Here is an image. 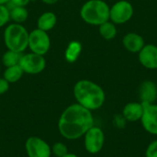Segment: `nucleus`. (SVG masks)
Returning a JSON list of instances; mask_svg holds the SVG:
<instances>
[{
  "mask_svg": "<svg viewBox=\"0 0 157 157\" xmlns=\"http://www.w3.org/2000/svg\"><path fill=\"white\" fill-rule=\"evenodd\" d=\"M94 126L91 110L78 103L67 107L61 114L58 121L60 134L67 140H76L86 134Z\"/></svg>",
  "mask_w": 157,
  "mask_h": 157,
  "instance_id": "1",
  "label": "nucleus"
},
{
  "mask_svg": "<svg viewBox=\"0 0 157 157\" xmlns=\"http://www.w3.org/2000/svg\"><path fill=\"white\" fill-rule=\"evenodd\" d=\"M133 6L127 0L116 2L109 7V19L114 24H124L133 16Z\"/></svg>",
  "mask_w": 157,
  "mask_h": 157,
  "instance_id": "7",
  "label": "nucleus"
},
{
  "mask_svg": "<svg viewBox=\"0 0 157 157\" xmlns=\"http://www.w3.org/2000/svg\"><path fill=\"white\" fill-rule=\"evenodd\" d=\"M10 20L9 8L6 5L0 4V28L5 26Z\"/></svg>",
  "mask_w": 157,
  "mask_h": 157,
  "instance_id": "22",
  "label": "nucleus"
},
{
  "mask_svg": "<svg viewBox=\"0 0 157 157\" xmlns=\"http://www.w3.org/2000/svg\"><path fill=\"white\" fill-rule=\"evenodd\" d=\"M44 4H47V5H53L55 3H57L59 0H41Z\"/></svg>",
  "mask_w": 157,
  "mask_h": 157,
  "instance_id": "26",
  "label": "nucleus"
},
{
  "mask_svg": "<svg viewBox=\"0 0 157 157\" xmlns=\"http://www.w3.org/2000/svg\"><path fill=\"white\" fill-rule=\"evenodd\" d=\"M51 47V39L48 35V32L43 31L40 29H35L29 32V45L31 52L45 55Z\"/></svg>",
  "mask_w": 157,
  "mask_h": 157,
  "instance_id": "5",
  "label": "nucleus"
},
{
  "mask_svg": "<svg viewBox=\"0 0 157 157\" xmlns=\"http://www.w3.org/2000/svg\"><path fill=\"white\" fill-rule=\"evenodd\" d=\"M52 154L55 157H63L68 154V148L63 143L57 142L52 146Z\"/></svg>",
  "mask_w": 157,
  "mask_h": 157,
  "instance_id": "21",
  "label": "nucleus"
},
{
  "mask_svg": "<svg viewBox=\"0 0 157 157\" xmlns=\"http://www.w3.org/2000/svg\"><path fill=\"white\" fill-rule=\"evenodd\" d=\"M144 113L142 116V123L144 129L153 134H157V105L152 103H142Z\"/></svg>",
  "mask_w": 157,
  "mask_h": 157,
  "instance_id": "10",
  "label": "nucleus"
},
{
  "mask_svg": "<svg viewBox=\"0 0 157 157\" xmlns=\"http://www.w3.org/2000/svg\"><path fill=\"white\" fill-rule=\"evenodd\" d=\"M141 64L147 69H157V46L145 44L138 52Z\"/></svg>",
  "mask_w": 157,
  "mask_h": 157,
  "instance_id": "11",
  "label": "nucleus"
},
{
  "mask_svg": "<svg viewBox=\"0 0 157 157\" xmlns=\"http://www.w3.org/2000/svg\"><path fill=\"white\" fill-rule=\"evenodd\" d=\"M85 136V148L92 155L98 154L104 144V133L98 127H91L84 135Z\"/></svg>",
  "mask_w": 157,
  "mask_h": 157,
  "instance_id": "9",
  "label": "nucleus"
},
{
  "mask_svg": "<svg viewBox=\"0 0 157 157\" xmlns=\"http://www.w3.org/2000/svg\"><path fill=\"white\" fill-rule=\"evenodd\" d=\"M57 22V17L53 12L47 11L42 13L39 18H38V29L43 30V31H50L54 28Z\"/></svg>",
  "mask_w": 157,
  "mask_h": 157,
  "instance_id": "14",
  "label": "nucleus"
},
{
  "mask_svg": "<svg viewBox=\"0 0 157 157\" xmlns=\"http://www.w3.org/2000/svg\"><path fill=\"white\" fill-rule=\"evenodd\" d=\"M19 66L24 73L29 75H38L46 67V61L43 55L34 52L22 54L19 62Z\"/></svg>",
  "mask_w": 157,
  "mask_h": 157,
  "instance_id": "6",
  "label": "nucleus"
},
{
  "mask_svg": "<svg viewBox=\"0 0 157 157\" xmlns=\"http://www.w3.org/2000/svg\"><path fill=\"white\" fill-rule=\"evenodd\" d=\"M23 75H24L23 70L21 69L19 64H17V65L6 67L4 72L3 77L9 84H12V83H17V81H19L21 79V77L23 76Z\"/></svg>",
  "mask_w": 157,
  "mask_h": 157,
  "instance_id": "17",
  "label": "nucleus"
},
{
  "mask_svg": "<svg viewBox=\"0 0 157 157\" xmlns=\"http://www.w3.org/2000/svg\"><path fill=\"white\" fill-rule=\"evenodd\" d=\"M146 157H157V141L153 142L147 148Z\"/></svg>",
  "mask_w": 157,
  "mask_h": 157,
  "instance_id": "23",
  "label": "nucleus"
},
{
  "mask_svg": "<svg viewBox=\"0 0 157 157\" xmlns=\"http://www.w3.org/2000/svg\"><path fill=\"white\" fill-rule=\"evenodd\" d=\"M63 157H78L76 155H75V154H67V155H65L64 156H63Z\"/></svg>",
  "mask_w": 157,
  "mask_h": 157,
  "instance_id": "28",
  "label": "nucleus"
},
{
  "mask_svg": "<svg viewBox=\"0 0 157 157\" xmlns=\"http://www.w3.org/2000/svg\"><path fill=\"white\" fill-rule=\"evenodd\" d=\"M29 33L22 24L12 23L4 31V42L7 50L22 53L29 45Z\"/></svg>",
  "mask_w": 157,
  "mask_h": 157,
  "instance_id": "4",
  "label": "nucleus"
},
{
  "mask_svg": "<svg viewBox=\"0 0 157 157\" xmlns=\"http://www.w3.org/2000/svg\"><path fill=\"white\" fill-rule=\"evenodd\" d=\"M10 2V0H0V4L1 5H6Z\"/></svg>",
  "mask_w": 157,
  "mask_h": 157,
  "instance_id": "27",
  "label": "nucleus"
},
{
  "mask_svg": "<svg viewBox=\"0 0 157 157\" xmlns=\"http://www.w3.org/2000/svg\"><path fill=\"white\" fill-rule=\"evenodd\" d=\"M82 44L78 40H72L68 43L65 52H64V58L66 62L72 63L77 61L81 52H82Z\"/></svg>",
  "mask_w": 157,
  "mask_h": 157,
  "instance_id": "16",
  "label": "nucleus"
},
{
  "mask_svg": "<svg viewBox=\"0 0 157 157\" xmlns=\"http://www.w3.org/2000/svg\"><path fill=\"white\" fill-rule=\"evenodd\" d=\"M25 150L28 157H51L52 147L43 139L38 136H30L25 143Z\"/></svg>",
  "mask_w": 157,
  "mask_h": 157,
  "instance_id": "8",
  "label": "nucleus"
},
{
  "mask_svg": "<svg viewBox=\"0 0 157 157\" xmlns=\"http://www.w3.org/2000/svg\"><path fill=\"white\" fill-rule=\"evenodd\" d=\"M144 113V107L142 103H129L123 109V115L126 120L130 121H135L142 119Z\"/></svg>",
  "mask_w": 157,
  "mask_h": 157,
  "instance_id": "15",
  "label": "nucleus"
},
{
  "mask_svg": "<svg viewBox=\"0 0 157 157\" xmlns=\"http://www.w3.org/2000/svg\"><path fill=\"white\" fill-rule=\"evenodd\" d=\"M8 89H9V83L4 77H0V95L6 93Z\"/></svg>",
  "mask_w": 157,
  "mask_h": 157,
  "instance_id": "24",
  "label": "nucleus"
},
{
  "mask_svg": "<svg viewBox=\"0 0 157 157\" xmlns=\"http://www.w3.org/2000/svg\"><path fill=\"white\" fill-rule=\"evenodd\" d=\"M99 27V34L104 40H113L117 35V29L113 22H110L109 20L101 24Z\"/></svg>",
  "mask_w": 157,
  "mask_h": 157,
  "instance_id": "19",
  "label": "nucleus"
},
{
  "mask_svg": "<svg viewBox=\"0 0 157 157\" xmlns=\"http://www.w3.org/2000/svg\"><path fill=\"white\" fill-rule=\"evenodd\" d=\"M22 53L7 50L2 56V63L6 67L14 66L19 64Z\"/></svg>",
  "mask_w": 157,
  "mask_h": 157,
  "instance_id": "20",
  "label": "nucleus"
},
{
  "mask_svg": "<svg viewBox=\"0 0 157 157\" xmlns=\"http://www.w3.org/2000/svg\"><path fill=\"white\" fill-rule=\"evenodd\" d=\"M142 103H152L157 98V86L152 81L144 82L139 89Z\"/></svg>",
  "mask_w": 157,
  "mask_h": 157,
  "instance_id": "13",
  "label": "nucleus"
},
{
  "mask_svg": "<svg viewBox=\"0 0 157 157\" xmlns=\"http://www.w3.org/2000/svg\"><path fill=\"white\" fill-rule=\"evenodd\" d=\"M80 16L86 23L100 26L109 20V6L103 0H88L82 6Z\"/></svg>",
  "mask_w": 157,
  "mask_h": 157,
  "instance_id": "3",
  "label": "nucleus"
},
{
  "mask_svg": "<svg viewBox=\"0 0 157 157\" xmlns=\"http://www.w3.org/2000/svg\"><path fill=\"white\" fill-rule=\"evenodd\" d=\"M122 44L128 52L132 53L139 52L145 45L144 38L141 35L133 32L128 33L123 37Z\"/></svg>",
  "mask_w": 157,
  "mask_h": 157,
  "instance_id": "12",
  "label": "nucleus"
},
{
  "mask_svg": "<svg viewBox=\"0 0 157 157\" xmlns=\"http://www.w3.org/2000/svg\"><path fill=\"white\" fill-rule=\"evenodd\" d=\"M30 0H10L12 6H26Z\"/></svg>",
  "mask_w": 157,
  "mask_h": 157,
  "instance_id": "25",
  "label": "nucleus"
},
{
  "mask_svg": "<svg viewBox=\"0 0 157 157\" xmlns=\"http://www.w3.org/2000/svg\"><path fill=\"white\" fill-rule=\"evenodd\" d=\"M9 16L10 19L15 23L22 24L28 19L29 11L25 6H12V8L9 9Z\"/></svg>",
  "mask_w": 157,
  "mask_h": 157,
  "instance_id": "18",
  "label": "nucleus"
},
{
  "mask_svg": "<svg viewBox=\"0 0 157 157\" xmlns=\"http://www.w3.org/2000/svg\"><path fill=\"white\" fill-rule=\"evenodd\" d=\"M74 96L77 103L89 110L99 109L105 101L103 89L90 80H80L74 86Z\"/></svg>",
  "mask_w": 157,
  "mask_h": 157,
  "instance_id": "2",
  "label": "nucleus"
}]
</instances>
